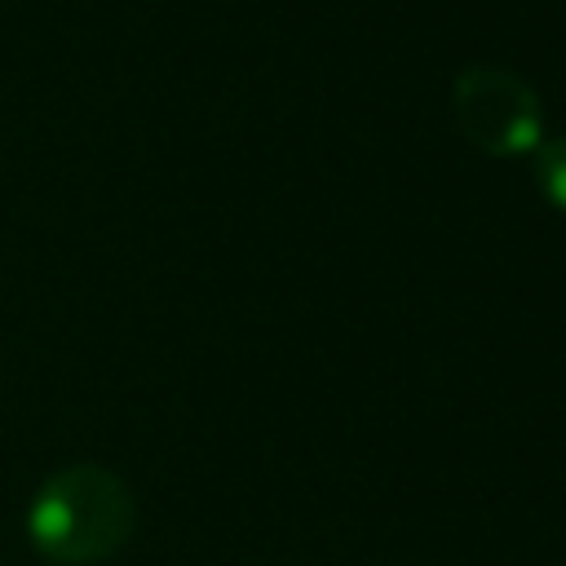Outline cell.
<instances>
[{
	"label": "cell",
	"instance_id": "6da1fadb",
	"mask_svg": "<svg viewBox=\"0 0 566 566\" xmlns=\"http://www.w3.org/2000/svg\"><path fill=\"white\" fill-rule=\"evenodd\" d=\"M133 526L137 504L128 482L93 460L44 478L27 509L31 548L53 566H97L128 544Z\"/></svg>",
	"mask_w": 566,
	"mask_h": 566
},
{
	"label": "cell",
	"instance_id": "7a4b0ae2",
	"mask_svg": "<svg viewBox=\"0 0 566 566\" xmlns=\"http://www.w3.org/2000/svg\"><path fill=\"white\" fill-rule=\"evenodd\" d=\"M451 111H455L460 137L495 159L531 155L544 133L535 88L504 66L460 71L451 84Z\"/></svg>",
	"mask_w": 566,
	"mask_h": 566
},
{
	"label": "cell",
	"instance_id": "3957f363",
	"mask_svg": "<svg viewBox=\"0 0 566 566\" xmlns=\"http://www.w3.org/2000/svg\"><path fill=\"white\" fill-rule=\"evenodd\" d=\"M531 155H535V181H539L544 199L566 212V137L539 142Z\"/></svg>",
	"mask_w": 566,
	"mask_h": 566
}]
</instances>
